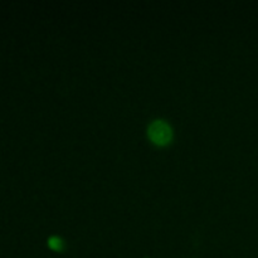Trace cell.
Listing matches in <instances>:
<instances>
[{"instance_id":"cell-1","label":"cell","mask_w":258,"mask_h":258,"mask_svg":"<svg viewBox=\"0 0 258 258\" xmlns=\"http://www.w3.org/2000/svg\"><path fill=\"white\" fill-rule=\"evenodd\" d=\"M149 136L156 144L168 143L171 136V130L168 123L163 120H155L149 125Z\"/></svg>"},{"instance_id":"cell-2","label":"cell","mask_w":258,"mask_h":258,"mask_svg":"<svg viewBox=\"0 0 258 258\" xmlns=\"http://www.w3.org/2000/svg\"><path fill=\"white\" fill-rule=\"evenodd\" d=\"M49 244L52 247H54V248H58V247H60V241L57 238V237H50Z\"/></svg>"}]
</instances>
